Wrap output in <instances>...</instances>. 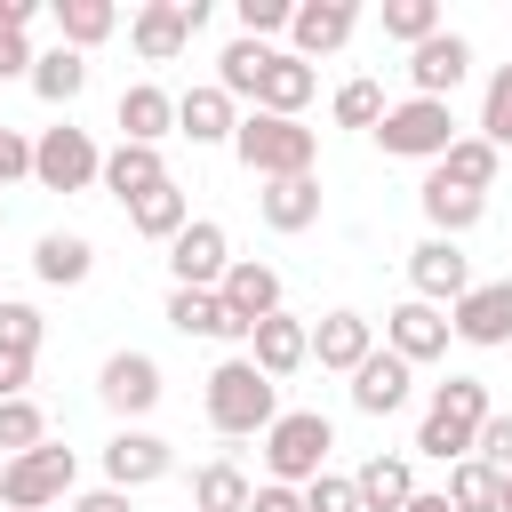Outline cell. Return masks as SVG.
<instances>
[{
    "mask_svg": "<svg viewBox=\"0 0 512 512\" xmlns=\"http://www.w3.org/2000/svg\"><path fill=\"white\" fill-rule=\"evenodd\" d=\"M32 72V40L8 24V0H0V80H24Z\"/></svg>",
    "mask_w": 512,
    "mask_h": 512,
    "instance_id": "45",
    "label": "cell"
},
{
    "mask_svg": "<svg viewBox=\"0 0 512 512\" xmlns=\"http://www.w3.org/2000/svg\"><path fill=\"white\" fill-rule=\"evenodd\" d=\"M256 216H264L272 232H312V224H320V176H272V184L256 192Z\"/></svg>",
    "mask_w": 512,
    "mask_h": 512,
    "instance_id": "26",
    "label": "cell"
},
{
    "mask_svg": "<svg viewBox=\"0 0 512 512\" xmlns=\"http://www.w3.org/2000/svg\"><path fill=\"white\" fill-rule=\"evenodd\" d=\"M120 144H160L168 128H176V96L160 88V80H136V88H120Z\"/></svg>",
    "mask_w": 512,
    "mask_h": 512,
    "instance_id": "24",
    "label": "cell"
},
{
    "mask_svg": "<svg viewBox=\"0 0 512 512\" xmlns=\"http://www.w3.org/2000/svg\"><path fill=\"white\" fill-rule=\"evenodd\" d=\"M368 352H376V320H368V312H320V320H312V360H320V368L352 376Z\"/></svg>",
    "mask_w": 512,
    "mask_h": 512,
    "instance_id": "18",
    "label": "cell"
},
{
    "mask_svg": "<svg viewBox=\"0 0 512 512\" xmlns=\"http://www.w3.org/2000/svg\"><path fill=\"white\" fill-rule=\"evenodd\" d=\"M40 336H48V320H40L32 304H8V296H0V352H32V360H40Z\"/></svg>",
    "mask_w": 512,
    "mask_h": 512,
    "instance_id": "41",
    "label": "cell"
},
{
    "mask_svg": "<svg viewBox=\"0 0 512 512\" xmlns=\"http://www.w3.org/2000/svg\"><path fill=\"white\" fill-rule=\"evenodd\" d=\"M168 472H176V448H168L160 432H144V424H120V432L104 440V488L136 496V488H152V480H168Z\"/></svg>",
    "mask_w": 512,
    "mask_h": 512,
    "instance_id": "8",
    "label": "cell"
},
{
    "mask_svg": "<svg viewBox=\"0 0 512 512\" xmlns=\"http://www.w3.org/2000/svg\"><path fill=\"white\" fill-rule=\"evenodd\" d=\"M384 352H400L408 368L440 360V352H448V312H440V304H416V296L392 304V312H384Z\"/></svg>",
    "mask_w": 512,
    "mask_h": 512,
    "instance_id": "15",
    "label": "cell"
},
{
    "mask_svg": "<svg viewBox=\"0 0 512 512\" xmlns=\"http://www.w3.org/2000/svg\"><path fill=\"white\" fill-rule=\"evenodd\" d=\"M272 416H280V384H272L248 352H232V360L208 368V424H216L224 440H248V432H264Z\"/></svg>",
    "mask_w": 512,
    "mask_h": 512,
    "instance_id": "1",
    "label": "cell"
},
{
    "mask_svg": "<svg viewBox=\"0 0 512 512\" xmlns=\"http://www.w3.org/2000/svg\"><path fill=\"white\" fill-rule=\"evenodd\" d=\"M352 488H360V512H400L416 496V472H408V456H368L352 472Z\"/></svg>",
    "mask_w": 512,
    "mask_h": 512,
    "instance_id": "30",
    "label": "cell"
},
{
    "mask_svg": "<svg viewBox=\"0 0 512 512\" xmlns=\"http://www.w3.org/2000/svg\"><path fill=\"white\" fill-rule=\"evenodd\" d=\"M448 336L480 344V352H504L512 344V280H472L456 304H448Z\"/></svg>",
    "mask_w": 512,
    "mask_h": 512,
    "instance_id": "9",
    "label": "cell"
},
{
    "mask_svg": "<svg viewBox=\"0 0 512 512\" xmlns=\"http://www.w3.org/2000/svg\"><path fill=\"white\" fill-rule=\"evenodd\" d=\"M328 112H336V128H376V120H384V88H376V80H344Z\"/></svg>",
    "mask_w": 512,
    "mask_h": 512,
    "instance_id": "40",
    "label": "cell"
},
{
    "mask_svg": "<svg viewBox=\"0 0 512 512\" xmlns=\"http://www.w3.org/2000/svg\"><path fill=\"white\" fill-rule=\"evenodd\" d=\"M328 448H336V424H328L320 408H280V416L264 424V480L304 488V480L328 472Z\"/></svg>",
    "mask_w": 512,
    "mask_h": 512,
    "instance_id": "4",
    "label": "cell"
},
{
    "mask_svg": "<svg viewBox=\"0 0 512 512\" xmlns=\"http://www.w3.org/2000/svg\"><path fill=\"white\" fill-rule=\"evenodd\" d=\"M128 40H136V56H144V64H176V56L192 48L184 0H144V8L128 16Z\"/></svg>",
    "mask_w": 512,
    "mask_h": 512,
    "instance_id": "20",
    "label": "cell"
},
{
    "mask_svg": "<svg viewBox=\"0 0 512 512\" xmlns=\"http://www.w3.org/2000/svg\"><path fill=\"white\" fill-rule=\"evenodd\" d=\"M16 176H32V144L16 128H0V184H16Z\"/></svg>",
    "mask_w": 512,
    "mask_h": 512,
    "instance_id": "47",
    "label": "cell"
},
{
    "mask_svg": "<svg viewBox=\"0 0 512 512\" xmlns=\"http://www.w3.org/2000/svg\"><path fill=\"white\" fill-rule=\"evenodd\" d=\"M304 512H360L352 472H320V480H304Z\"/></svg>",
    "mask_w": 512,
    "mask_h": 512,
    "instance_id": "43",
    "label": "cell"
},
{
    "mask_svg": "<svg viewBox=\"0 0 512 512\" xmlns=\"http://www.w3.org/2000/svg\"><path fill=\"white\" fill-rule=\"evenodd\" d=\"M496 512H512V472H504V504H496Z\"/></svg>",
    "mask_w": 512,
    "mask_h": 512,
    "instance_id": "51",
    "label": "cell"
},
{
    "mask_svg": "<svg viewBox=\"0 0 512 512\" xmlns=\"http://www.w3.org/2000/svg\"><path fill=\"white\" fill-rule=\"evenodd\" d=\"M168 328H176V336H208V344L248 336V328L224 312V296H216V288H168Z\"/></svg>",
    "mask_w": 512,
    "mask_h": 512,
    "instance_id": "27",
    "label": "cell"
},
{
    "mask_svg": "<svg viewBox=\"0 0 512 512\" xmlns=\"http://www.w3.org/2000/svg\"><path fill=\"white\" fill-rule=\"evenodd\" d=\"M48 440V416H40V400L24 392V400H0V464L8 456H24V448H40Z\"/></svg>",
    "mask_w": 512,
    "mask_h": 512,
    "instance_id": "37",
    "label": "cell"
},
{
    "mask_svg": "<svg viewBox=\"0 0 512 512\" xmlns=\"http://www.w3.org/2000/svg\"><path fill=\"white\" fill-rule=\"evenodd\" d=\"M232 152H240V168H248L256 184H272V176H312L320 136H312L304 120H280V112H240Z\"/></svg>",
    "mask_w": 512,
    "mask_h": 512,
    "instance_id": "2",
    "label": "cell"
},
{
    "mask_svg": "<svg viewBox=\"0 0 512 512\" xmlns=\"http://www.w3.org/2000/svg\"><path fill=\"white\" fill-rule=\"evenodd\" d=\"M496 168H504V152H496V144H480V136H456V144L432 160V176H448V184H464V192H480V200H488Z\"/></svg>",
    "mask_w": 512,
    "mask_h": 512,
    "instance_id": "31",
    "label": "cell"
},
{
    "mask_svg": "<svg viewBox=\"0 0 512 512\" xmlns=\"http://www.w3.org/2000/svg\"><path fill=\"white\" fill-rule=\"evenodd\" d=\"M464 72H472V40H464V32H448V24H440L432 40H416V48H408V88H416V96H432V104H448V96L464 88Z\"/></svg>",
    "mask_w": 512,
    "mask_h": 512,
    "instance_id": "10",
    "label": "cell"
},
{
    "mask_svg": "<svg viewBox=\"0 0 512 512\" xmlns=\"http://www.w3.org/2000/svg\"><path fill=\"white\" fill-rule=\"evenodd\" d=\"M432 32H440V0H384V40L416 48V40H432Z\"/></svg>",
    "mask_w": 512,
    "mask_h": 512,
    "instance_id": "39",
    "label": "cell"
},
{
    "mask_svg": "<svg viewBox=\"0 0 512 512\" xmlns=\"http://www.w3.org/2000/svg\"><path fill=\"white\" fill-rule=\"evenodd\" d=\"M488 416H496V408H488V384H480V376H448V384L432 392V408H424V424H416V456H440V464H464Z\"/></svg>",
    "mask_w": 512,
    "mask_h": 512,
    "instance_id": "3",
    "label": "cell"
},
{
    "mask_svg": "<svg viewBox=\"0 0 512 512\" xmlns=\"http://www.w3.org/2000/svg\"><path fill=\"white\" fill-rule=\"evenodd\" d=\"M96 184H104L120 208H136L152 184H168V160H160V144H112L104 168H96Z\"/></svg>",
    "mask_w": 512,
    "mask_h": 512,
    "instance_id": "21",
    "label": "cell"
},
{
    "mask_svg": "<svg viewBox=\"0 0 512 512\" xmlns=\"http://www.w3.org/2000/svg\"><path fill=\"white\" fill-rule=\"evenodd\" d=\"M264 56H272L264 40H232V48L216 56V88H224L232 104H240V96L256 104V80H264Z\"/></svg>",
    "mask_w": 512,
    "mask_h": 512,
    "instance_id": "36",
    "label": "cell"
},
{
    "mask_svg": "<svg viewBox=\"0 0 512 512\" xmlns=\"http://www.w3.org/2000/svg\"><path fill=\"white\" fill-rule=\"evenodd\" d=\"M96 392H104L112 416H152L160 408V360L152 352H112L96 368Z\"/></svg>",
    "mask_w": 512,
    "mask_h": 512,
    "instance_id": "13",
    "label": "cell"
},
{
    "mask_svg": "<svg viewBox=\"0 0 512 512\" xmlns=\"http://www.w3.org/2000/svg\"><path fill=\"white\" fill-rule=\"evenodd\" d=\"M408 288H416V304H440V312H448V304L472 288V264H464V248L424 232V240L408 248Z\"/></svg>",
    "mask_w": 512,
    "mask_h": 512,
    "instance_id": "12",
    "label": "cell"
},
{
    "mask_svg": "<svg viewBox=\"0 0 512 512\" xmlns=\"http://www.w3.org/2000/svg\"><path fill=\"white\" fill-rule=\"evenodd\" d=\"M72 512H136L120 488H88V496H72Z\"/></svg>",
    "mask_w": 512,
    "mask_h": 512,
    "instance_id": "49",
    "label": "cell"
},
{
    "mask_svg": "<svg viewBox=\"0 0 512 512\" xmlns=\"http://www.w3.org/2000/svg\"><path fill=\"white\" fill-rule=\"evenodd\" d=\"M408 384H416V368L376 344V352L352 368V408H360V416H392V408H408Z\"/></svg>",
    "mask_w": 512,
    "mask_h": 512,
    "instance_id": "19",
    "label": "cell"
},
{
    "mask_svg": "<svg viewBox=\"0 0 512 512\" xmlns=\"http://www.w3.org/2000/svg\"><path fill=\"white\" fill-rule=\"evenodd\" d=\"M0 224H8V208H0Z\"/></svg>",
    "mask_w": 512,
    "mask_h": 512,
    "instance_id": "52",
    "label": "cell"
},
{
    "mask_svg": "<svg viewBox=\"0 0 512 512\" xmlns=\"http://www.w3.org/2000/svg\"><path fill=\"white\" fill-rule=\"evenodd\" d=\"M400 512H448V496H440V488H416V496H408Z\"/></svg>",
    "mask_w": 512,
    "mask_h": 512,
    "instance_id": "50",
    "label": "cell"
},
{
    "mask_svg": "<svg viewBox=\"0 0 512 512\" xmlns=\"http://www.w3.org/2000/svg\"><path fill=\"white\" fill-rule=\"evenodd\" d=\"M232 16H240V40H272V32H288L296 0H232Z\"/></svg>",
    "mask_w": 512,
    "mask_h": 512,
    "instance_id": "42",
    "label": "cell"
},
{
    "mask_svg": "<svg viewBox=\"0 0 512 512\" xmlns=\"http://www.w3.org/2000/svg\"><path fill=\"white\" fill-rule=\"evenodd\" d=\"M448 512H496L504 504V472H488L480 456H464V464H448Z\"/></svg>",
    "mask_w": 512,
    "mask_h": 512,
    "instance_id": "35",
    "label": "cell"
},
{
    "mask_svg": "<svg viewBox=\"0 0 512 512\" xmlns=\"http://www.w3.org/2000/svg\"><path fill=\"white\" fill-rule=\"evenodd\" d=\"M232 128H240V112H232V96H224L216 80H200V88L176 96V136H192V144H232Z\"/></svg>",
    "mask_w": 512,
    "mask_h": 512,
    "instance_id": "25",
    "label": "cell"
},
{
    "mask_svg": "<svg viewBox=\"0 0 512 512\" xmlns=\"http://www.w3.org/2000/svg\"><path fill=\"white\" fill-rule=\"evenodd\" d=\"M248 496H256V480H248L232 456L200 464V480H192V512H248Z\"/></svg>",
    "mask_w": 512,
    "mask_h": 512,
    "instance_id": "34",
    "label": "cell"
},
{
    "mask_svg": "<svg viewBox=\"0 0 512 512\" xmlns=\"http://www.w3.org/2000/svg\"><path fill=\"white\" fill-rule=\"evenodd\" d=\"M112 32H120V8H112V0H56V40H64V48L88 56V48L112 40Z\"/></svg>",
    "mask_w": 512,
    "mask_h": 512,
    "instance_id": "32",
    "label": "cell"
},
{
    "mask_svg": "<svg viewBox=\"0 0 512 512\" xmlns=\"http://www.w3.org/2000/svg\"><path fill=\"white\" fill-rule=\"evenodd\" d=\"M72 480H80L72 448L40 440V448H24V456L0 464V504H8V512H48L56 496H72Z\"/></svg>",
    "mask_w": 512,
    "mask_h": 512,
    "instance_id": "6",
    "label": "cell"
},
{
    "mask_svg": "<svg viewBox=\"0 0 512 512\" xmlns=\"http://www.w3.org/2000/svg\"><path fill=\"white\" fill-rule=\"evenodd\" d=\"M32 384V352H0V400H24Z\"/></svg>",
    "mask_w": 512,
    "mask_h": 512,
    "instance_id": "48",
    "label": "cell"
},
{
    "mask_svg": "<svg viewBox=\"0 0 512 512\" xmlns=\"http://www.w3.org/2000/svg\"><path fill=\"white\" fill-rule=\"evenodd\" d=\"M416 208H424L432 240H464V232L488 216V200H480V192H464V184H448V176H424V184H416Z\"/></svg>",
    "mask_w": 512,
    "mask_h": 512,
    "instance_id": "23",
    "label": "cell"
},
{
    "mask_svg": "<svg viewBox=\"0 0 512 512\" xmlns=\"http://www.w3.org/2000/svg\"><path fill=\"white\" fill-rule=\"evenodd\" d=\"M128 224H136L144 240H176V232L192 224V200H184V184H176V176H168V184H152V192L128 208Z\"/></svg>",
    "mask_w": 512,
    "mask_h": 512,
    "instance_id": "33",
    "label": "cell"
},
{
    "mask_svg": "<svg viewBox=\"0 0 512 512\" xmlns=\"http://www.w3.org/2000/svg\"><path fill=\"white\" fill-rule=\"evenodd\" d=\"M312 88H320V72H312L304 56H288V48H272V56H264V80H256V112L296 120V112L312 104Z\"/></svg>",
    "mask_w": 512,
    "mask_h": 512,
    "instance_id": "22",
    "label": "cell"
},
{
    "mask_svg": "<svg viewBox=\"0 0 512 512\" xmlns=\"http://www.w3.org/2000/svg\"><path fill=\"white\" fill-rule=\"evenodd\" d=\"M224 264H232V240H224L216 216H192V224L168 240V272H176V288H216Z\"/></svg>",
    "mask_w": 512,
    "mask_h": 512,
    "instance_id": "11",
    "label": "cell"
},
{
    "mask_svg": "<svg viewBox=\"0 0 512 512\" xmlns=\"http://www.w3.org/2000/svg\"><path fill=\"white\" fill-rule=\"evenodd\" d=\"M472 456H480L488 472H512V416H488L480 440H472Z\"/></svg>",
    "mask_w": 512,
    "mask_h": 512,
    "instance_id": "44",
    "label": "cell"
},
{
    "mask_svg": "<svg viewBox=\"0 0 512 512\" xmlns=\"http://www.w3.org/2000/svg\"><path fill=\"white\" fill-rule=\"evenodd\" d=\"M480 144H512V64H496L488 72V88H480Z\"/></svg>",
    "mask_w": 512,
    "mask_h": 512,
    "instance_id": "38",
    "label": "cell"
},
{
    "mask_svg": "<svg viewBox=\"0 0 512 512\" xmlns=\"http://www.w3.org/2000/svg\"><path fill=\"white\" fill-rule=\"evenodd\" d=\"M368 136L384 144V160H440L464 128H456L448 104H432V96H400V104H384V120H376Z\"/></svg>",
    "mask_w": 512,
    "mask_h": 512,
    "instance_id": "5",
    "label": "cell"
},
{
    "mask_svg": "<svg viewBox=\"0 0 512 512\" xmlns=\"http://www.w3.org/2000/svg\"><path fill=\"white\" fill-rule=\"evenodd\" d=\"M352 32H360V8H352V0H296V16H288V40H296V48H288V56H304V64H312V56H336Z\"/></svg>",
    "mask_w": 512,
    "mask_h": 512,
    "instance_id": "14",
    "label": "cell"
},
{
    "mask_svg": "<svg viewBox=\"0 0 512 512\" xmlns=\"http://www.w3.org/2000/svg\"><path fill=\"white\" fill-rule=\"evenodd\" d=\"M216 296H224V312H232L240 328H256V320H272V312H280V272H272V264H256V256H232V264H224V280H216Z\"/></svg>",
    "mask_w": 512,
    "mask_h": 512,
    "instance_id": "16",
    "label": "cell"
},
{
    "mask_svg": "<svg viewBox=\"0 0 512 512\" xmlns=\"http://www.w3.org/2000/svg\"><path fill=\"white\" fill-rule=\"evenodd\" d=\"M248 512H304V488H280V480H256Z\"/></svg>",
    "mask_w": 512,
    "mask_h": 512,
    "instance_id": "46",
    "label": "cell"
},
{
    "mask_svg": "<svg viewBox=\"0 0 512 512\" xmlns=\"http://www.w3.org/2000/svg\"><path fill=\"white\" fill-rule=\"evenodd\" d=\"M248 360L280 384V376H296L304 360H312V320H296V312H272V320H256L248 328Z\"/></svg>",
    "mask_w": 512,
    "mask_h": 512,
    "instance_id": "17",
    "label": "cell"
},
{
    "mask_svg": "<svg viewBox=\"0 0 512 512\" xmlns=\"http://www.w3.org/2000/svg\"><path fill=\"white\" fill-rule=\"evenodd\" d=\"M24 80H32V96H40V104H56V112H64V104L88 88V56L56 40V48H40V56H32V72H24Z\"/></svg>",
    "mask_w": 512,
    "mask_h": 512,
    "instance_id": "28",
    "label": "cell"
},
{
    "mask_svg": "<svg viewBox=\"0 0 512 512\" xmlns=\"http://www.w3.org/2000/svg\"><path fill=\"white\" fill-rule=\"evenodd\" d=\"M96 168H104V152H96V136L88 128H40V144H32V176L48 184V192H88L96 184Z\"/></svg>",
    "mask_w": 512,
    "mask_h": 512,
    "instance_id": "7",
    "label": "cell"
},
{
    "mask_svg": "<svg viewBox=\"0 0 512 512\" xmlns=\"http://www.w3.org/2000/svg\"><path fill=\"white\" fill-rule=\"evenodd\" d=\"M32 272H40L48 288H80V280L96 272V248H88L80 232H40V248H32Z\"/></svg>",
    "mask_w": 512,
    "mask_h": 512,
    "instance_id": "29",
    "label": "cell"
}]
</instances>
